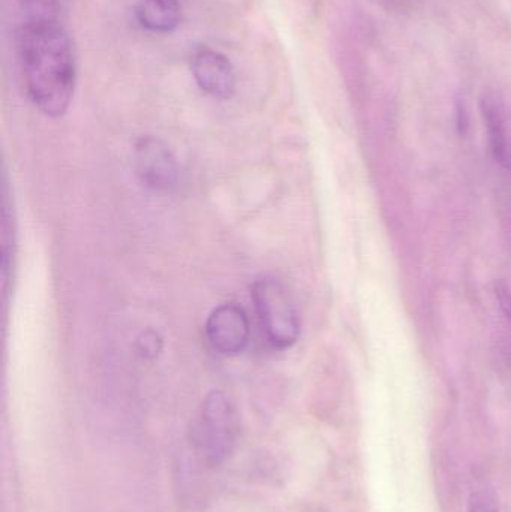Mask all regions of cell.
Returning <instances> with one entry per match:
<instances>
[{
  "label": "cell",
  "instance_id": "6da1fadb",
  "mask_svg": "<svg viewBox=\"0 0 511 512\" xmlns=\"http://www.w3.org/2000/svg\"><path fill=\"white\" fill-rule=\"evenodd\" d=\"M18 54L29 98L42 114L68 111L77 83L71 38L60 21L26 20L18 33Z\"/></svg>",
  "mask_w": 511,
  "mask_h": 512
},
{
  "label": "cell",
  "instance_id": "7a4b0ae2",
  "mask_svg": "<svg viewBox=\"0 0 511 512\" xmlns=\"http://www.w3.org/2000/svg\"><path fill=\"white\" fill-rule=\"evenodd\" d=\"M239 433V415L230 397L216 390L207 394L194 430L195 445L204 462L224 465L236 451Z\"/></svg>",
  "mask_w": 511,
  "mask_h": 512
},
{
  "label": "cell",
  "instance_id": "3957f363",
  "mask_svg": "<svg viewBox=\"0 0 511 512\" xmlns=\"http://www.w3.org/2000/svg\"><path fill=\"white\" fill-rule=\"evenodd\" d=\"M251 297L269 342L278 349L291 348L300 336V318L284 283L261 276L252 285Z\"/></svg>",
  "mask_w": 511,
  "mask_h": 512
},
{
  "label": "cell",
  "instance_id": "277c9868",
  "mask_svg": "<svg viewBox=\"0 0 511 512\" xmlns=\"http://www.w3.org/2000/svg\"><path fill=\"white\" fill-rule=\"evenodd\" d=\"M206 336L218 354L236 357L245 351L251 336L248 315L236 304H221L207 318Z\"/></svg>",
  "mask_w": 511,
  "mask_h": 512
},
{
  "label": "cell",
  "instance_id": "5b68a950",
  "mask_svg": "<svg viewBox=\"0 0 511 512\" xmlns=\"http://www.w3.org/2000/svg\"><path fill=\"white\" fill-rule=\"evenodd\" d=\"M138 177L153 191H171L179 180L176 158L158 138L144 137L135 146Z\"/></svg>",
  "mask_w": 511,
  "mask_h": 512
},
{
  "label": "cell",
  "instance_id": "8992f818",
  "mask_svg": "<svg viewBox=\"0 0 511 512\" xmlns=\"http://www.w3.org/2000/svg\"><path fill=\"white\" fill-rule=\"evenodd\" d=\"M195 83L207 95L228 99L236 92V72L233 63L221 51L200 47L191 57Z\"/></svg>",
  "mask_w": 511,
  "mask_h": 512
},
{
  "label": "cell",
  "instance_id": "52a82bcc",
  "mask_svg": "<svg viewBox=\"0 0 511 512\" xmlns=\"http://www.w3.org/2000/svg\"><path fill=\"white\" fill-rule=\"evenodd\" d=\"M482 114L495 161L511 171V131L503 102L498 96L485 95L482 101Z\"/></svg>",
  "mask_w": 511,
  "mask_h": 512
},
{
  "label": "cell",
  "instance_id": "ba28073f",
  "mask_svg": "<svg viewBox=\"0 0 511 512\" xmlns=\"http://www.w3.org/2000/svg\"><path fill=\"white\" fill-rule=\"evenodd\" d=\"M135 18L149 32L170 33L182 21V6L179 0H140Z\"/></svg>",
  "mask_w": 511,
  "mask_h": 512
},
{
  "label": "cell",
  "instance_id": "9c48e42d",
  "mask_svg": "<svg viewBox=\"0 0 511 512\" xmlns=\"http://www.w3.org/2000/svg\"><path fill=\"white\" fill-rule=\"evenodd\" d=\"M26 20L60 21L63 0H21Z\"/></svg>",
  "mask_w": 511,
  "mask_h": 512
},
{
  "label": "cell",
  "instance_id": "30bf717a",
  "mask_svg": "<svg viewBox=\"0 0 511 512\" xmlns=\"http://www.w3.org/2000/svg\"><path fill=\"white\" fill-rule=\"evenodd\" d=\"M137 349L143 357L155 358L162 349L161 336L156 331H144L137 339Z\"/></svg>",
  "mask_w": 511,
  "mask_h": 512
},
{
  "label": "cell",
  "instance_id": "8fae6325",
  "mask_svg": "<svg viewBox=\"0 0 511 512\" xmlns=\"http://www.w3.org/2000/svg\"><path fill=\"white\" fill-rule=\"evenodd\" d=\"M470 512H500L494 499L486 493L477 492L471 496L470 499Z\"/></svg>",
  "mask_w": 511,
  "mask_h": 512
}]
</instances>
